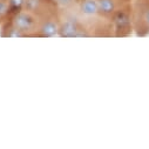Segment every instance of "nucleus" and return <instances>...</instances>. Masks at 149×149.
Segmentation results:
<instances>
[{
  "label": "nucleus",
  "mask_w": 149,
  "mask_h": 149,
  "mask_svg": "<svg viewBox=\"0 0 149 149\" xmlns=\"http://www.w3.org/2000/svg\"><path fill=\"white\" fill-rule=\"evenodd\" d=\"M10 21L24 33L25 36H35L40 24V17L24 8L8 15Z\"/></svg>",
  "instance_id": "obj_1"
},
{
  "label": "nucleus",
  "mask_w": 149,
  "mask_h": 149,
  "mask_svg": "<svg viewBox=\"0 0 149 149\" xmlns=\"http://www.w3.org/2000/svg\"><path fill=\"white\" fill-rule=\"evenodd\" d=\"M59 26H60V12L47 14L40 18V24L35 36L52 38V36L59 35Z\"/></svg>",
  "instance_id": "obj_2"
},
{
  "label": "nucleus",
  "mask_w": 149,
  "mask_h": 149,
  "mask_svg": "<svg viewBox=\"0 0 149 149\" xmlns=\"http://www.w3.org/2000/svg\"><path fill=\"white\" fill-rule=\"evenodd\" d=\"M111 22L114 25L116 36H127L132 33V19L130 13L126 7L119 8L111 15Z\"/></svg>",
  "instance_id": "obj_3"
},
{
  "label": "nucleus",
  "mask_w": 149,
  "mask_h": 149,
  "mask_svg": "<svg viewBox=\"0 0 149 149\" xmlns=\"http://www.w3.org/2000/svg\"><path fill=\"white\" fill-rule=\"evenodd\" d=\"M81 26L82 22L74 14L66 15L65 18L60 15L59 36H61V38H77V33Z\"/></svg>",
  "instance_id": "obj_4"
},
{
  "label": "nucleus",
  "mask_w": 149,
  "mask_h": 149,
  "mask_svg": "<svg viewBox=\"0 0 149 149\" xmlns=\"http://www.w3.org/2000/svg\"><path fill=\"white\" fill-rule=\"evenodd\" d=\"M80 13L85 17H95L99 14L97 0H82L80 4Z\"/></svg>",
  "instance_id": "obj_5"
},
{
  "label": "nucleus",
  "mask_w": 149,
  "mask_h": 149,
  "mask_svg": "<svg viewBox=\"0 0 149 149\" xmlns=\"http://www.w3.org/2000/svg\"><path fill=\"white\" fill-rule=\"evenodd\" d=\"M4 27L1 29V36H7V38H25V35L21 31H19L11 21L5 20Z\"/></svg>",
  "instance_id": "obj_6"
},
{
  "label": "nucleus",
  "mask_w": 149,
  "mask_h": 149,
  "mask_svg": "<svg viewBox=\"0 0 149 149\" xmlns=\"http://www.w3.org/2000/svg\"><path fill=\"white\" fill-rule=\"evenodd\" d=\"M11 12L10 0H0V22L5 21Z\"/></svg>",
  "instance_id": "obj_7"
},
{
  "label": "nucleus",
  "mask_w": 149,
  "mask_h": 149,
  "mask_svg": "<svg viewBox=\"0 0 149 149\" xmlns=\"http://www.w3.org/2000/svg\"><path fill=\"white\" fill-rule=\"evenodd\" d=\"M24 3H25V0H10V5H11V12L10 14L21 10L24 7Z\"/></svg>",
  "instance_id": "obj_8"
},
{
  "label": "nucleus",
  "mask_w": 149,
  "mask_h": 149,
  "mask_svg": "<svg viewBox=\"0 0 149 149\" xmlns=\"http://www.w3.org/2000/svg\"><path fill=\"white\" fill-rule=\"evenodd\" d=\"M58 5H61L63 7H69L74 4V0H56Z\"/></svg>",
  "instance_id": "obj_9"
}]
</instances>
